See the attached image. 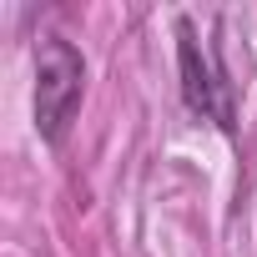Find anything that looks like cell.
Masks as SVG:
<instances>
[{"label": "cell", "mask_w": 257, "mask_h": 257, "mask_svg": "<svg viewBox=\"0 0 257 257\" xmlns=\"http://www.w3.org/2000/svg\"><path fill=\"white\" fill-rule=\"evenodd\" d=\"M81 81H86V66L71 51V41H61V36L41 41V56H36V126H41L46 142L66 137V121L81 106Z\"/></svg>", "instance_id": "cell-1"}, {"label": "cell", "mask_w": 257, "mask_h": 257, "mask_svg": "<svg viewBox=\"0 0 257 257\" xmlns=\"http://www.w3.org/2000/svg\"><path fill=\"white\" fill-rule=\"evenodd\" d=\"M182 96L197 116L217 121L222 132H232L237 126V106H232V81L222 76L217 56L192 36V26L182 21Z\"/></svg>", "instance_id": "cell-2"}]
</instances>
